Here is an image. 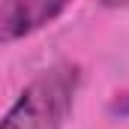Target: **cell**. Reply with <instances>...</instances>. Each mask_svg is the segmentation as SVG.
<instances>
[{"label": "cell", "mask_w": 129, "mask_h": 129, "mask_svg": "<svg viewBox=\"0 0 129 129\" xmlns=\"http://www.w3.org/2000/svg\"><path fill=\"white\" fill-rule=\"evenodd\" d=\"M81 87V66L60 60L42 69L18 93L0 129H63Z\"/></svg>", "instance_id": "6da1fadb"}, {"label": "cell", "mask_w": 129, "mask_h": 129, "mask_svg": "<svg viewBox=\"0 0 129 129\" xmlns=\"http://www.w3.org/2000/svg\"><path fill=\"white\" fill-rule=\"evenodd\" d=\"M72 3L75 0H0V45L39 33Z\"/></svg>", "instance_id": "7a4b0ae2"}, {"label": "cell", "mask_w": 129, "mask_h": 129, "mask_svg": "<svg viewBox=\"0 0 129 129\" xmlns=\"http://www.w3.org/2000/svg\"><path fill=\"white\" fill-rule=\"evenodd\" d=\"M111 114H129V93H123L111 102Z\"/></svg>", "instance_id": "3957f363"}, {"label": "cell", "mask_w": 129, "mask_h": 129, "mask_svg": "<svg viewBox=\"0 0 129 129\" xmlns=\"http://www.w3.org/2000/svg\"><path fill=\"white\" fill-rule=\"evenodd\" d=\"M105 6H129V0H102Z\"/></svg>", "instance_id": "277c9868"}]
</instances>
